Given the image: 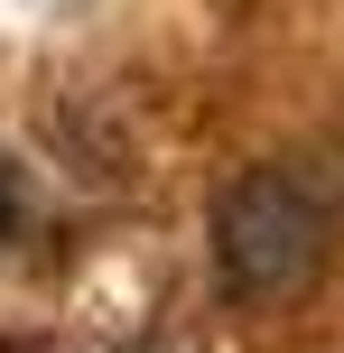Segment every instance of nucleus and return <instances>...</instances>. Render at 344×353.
<instances>
[{"instance_id":"nucleus-1","label":"nucleus","mask_w":344,"mask_h":353,"mask_svg":"<svg viewBox=\"0 0 344 353\" xmlns=\"http://www.w3.org/2000/svg\"><path fill=\"white\" fill-rule=\"evenodd\" d=\"M326 251V214L289 168H252L214 205V279L233 298H289Z\"/></svg>"},{"instance_id":"nucleus-2","label":"nucleus","mask_w":344,"mask_h":353,"mask_svg":"<svg viewBox=\"0 0 344 353\" xmlns=\"http://www.w3.org/2000/svg\"><path fill=\"white\" fill-rule=\"evenodd\" d=\"M19 205H28V186H19V168H10V159H0V232H10V223H19Z\"/></svg>"}]
</instances>
